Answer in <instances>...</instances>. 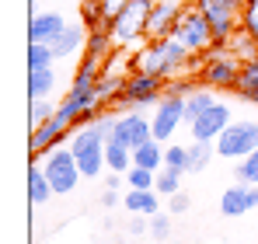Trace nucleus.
Instances as JSON below:
<instances>
[{
    "instance_id": "5701e85b",
    "label": "nucleus",
    "mask_w": 258,
    "mask_h": 244,
    "mask_svg": "<svg viewBox=\"0 0 258 244\" xmlns=\"http://www.w3.org/2000/svg\"><path fill=\"white\" fill-rule=\"evenodd\" d=\"M112 35H108V28L101 25V28H94L91 35H87V45H84V56H91V59H98L101 67H105V59L112 56Z\"/></svg>"
},
{
    "instance_id": "c03bdc74",
    "label": "nucleus",
    "mask_w": 258,
    "mask_h": 244,
    "mask_svg": "<svg viewBox=\"0 0 258 244\" xmlns=\"http://www.w3.org/2000/svg\"><path fill=\"white\" fill-rule=\"evenodd\" d=\"M171 244H181V241H171Z\"/></svg>"
},
{
    "instance_id": "423d86ee",
    "label": "nucleus",
    "mask_w": 258,
    "mask_h": 244,
    "mask_svg": "<svg viewBox=\"0 0 258 244\" xmlns=\"http://www.w3.org/2000/svg\"><path fill=\"white\" fill-rule=\"evenodd\" d=\"M42 171H45V178H49V185H52V192H59V196L74 192V189H77V181L84 178L77 157H74L70 150H59V147H52V150L45 154Z\"/></svg>"
},
{
    "instance_id": "aec40b11",
    "label": "nucleus",
    "mask_w": 258,
    "mask_h": 244,
    "mask_svg": "<svg viewBox=\"0 0 258 244\" xmlns=\"http://www.w3.org/2000/svg\"><path fill=\"white\" fill-rule=\"evenodd\" d=\"M216 101H220V98L213 94V87H196V91L185 98V122H196L203 112H210Z\"/></svg>"
},
{
    "instance_id": "473e14b6",
    "label": "nucleus",
    "mask_w": 258,
    "mask_h": 244,
    "mask_svg": "<svg viewBox=\"0 0 258 244\" xmlns=\"http://www.w3.org/2000/svg\"><path fill=\"white\" fill-rule=\"evenodd\" d=\"M126 181L129 189H154V181H157V171H147V167H129L126 171Z\"/></svg>"
},
{
    "instance_id": "bb28decb",
    "label": "nucleus",
    "mask_w": 258,
    "mask_h": 244,
    "mask_svg": "<svg viewBox=\"0 0 258 244\" xmlns=\"http://www.w3.org/2000/svg\"><path fill=\"white\" fill-rule=\"evenodd\" d=\"M52 59H56L52 45H45V42L28 45V70H45V67H52Z\"/></svg>"
},
{
    "instance_id": "a19ab883",
    "label": "nucleus",
    "mask_w": 258,
    "mask_h": 244,
    "mask_svg": "<svg viewBox=\"0 0 258 244\" xmlns=\"http://www.w3.org/2000/svg\"><path fill=\"white\" fill-rule=\"evenodd\" d=\"M119 203V189H105V196H101V206H115Z\"/></svg>"
},
{
    "instance_id": "72a5a7b5",
    "label": "nucleus",
    "mask_w": 258,
    "mask_h": 244,
    "mask_svg": "<svg viewBox=\"0 0 258 244\" xmlns=\"http://www.w3.org/2000/svg\"><path fill=\"white\" fill-rule=\"evenodd\" d=\"M81 18H84V25H91V28H101V25H105L101 0H84V4H81Z\"/></svg>"
},
{
    "instance_id": "c85d7f7f",
    "label": "nucleus",
    "mask_w": 258,
    "mask_h": 244,
    "mask_svg": "<svg viewBox=\"0 0 258 244\" xmlns=\"http://www.w3.org/2000/svg\"><path fill=\"white\" fill-rule=\"evenodd\" d=\"M237 94H248V91H258V59H248L241 63V74H237Z\"/></svg>"
},
{
    "instance_id": "37998d69",
    "label": "nucleus",
    "mask_w": 258,
    "mask_h": 244,
    "mask_svg": "<svg viewBox=\"0 0 258 244\" xmlns=\"http://www.w3.org/2000/svg\"><path fill=\"white\" fill-rule=\"evenodd\" d=\"M255 196H258V185H255Z\"/></svg>"
},
{
    "instance_id": "6e6552de",
    "label": "nucleus",
    "mask_w": 258,
    "mask_h": 244,
    "mask_svg": "<svg viewBox=\"0 0 258 244\" xmlns=\"http://www.w3.org/2000/svg\"><path fill=\"white\" fill-rule=\"evenodd\" d=\"M251 150H258V122L237 119L216 136V157H241L244 161Z\"/></svg>"
},
{
    "instance_id": "9b49d317",
    "label": "nucleus",
    "mask_w": 258,
    "mask_h": 244,
    "mask_svg": "<svg viewBox=\"0 0 258 244\" xmlns=\"http://www.w3.org/2000/svg\"><path fill=\"white\" fill-rule=\"evenodd\" d=\"M234 122V115H230V105H223V101H216L210 112H203L196 122H188L192 126V140H203V143H216V136L227 129Z\"/></svg>"
},
{
    "instance_id": "39448f33",
    "label": "nucleus",
    "mask_w": 258,
    "mask_h": 244,
    "mask_svg": "<svg viewBox=\"0 0 258 244\" xmlns=\"http://www.w3.org/2000/svg\"><path fill=\"white\" fill-rule=\"evenodd\" d=\"M171 35L181 42V45H188L192 52H206V49L216 42L213 39V25H210V18H206L199 7H185V11H181V18H178V25H174Z\"/></svg>"
},
{
    "instance_id": "f704fd0d",
    "label": "nucleus",
    "mask_w": 258,
    "mask_h": 244,
    "mask_svg": "<svg viewBox=\"0 0 258 244\" xmlns=\"http://www.w3.org/2000/svg\"><path fill=\"white\" fill-rule=\"evenodd\" d=\"M52 115H56V105L49 98H35L32 101V126H45Z\"/></svg>"
},
{
    "instance_id": "b1692460",
    "label": "nucleus",
    "mask_w": 258,
    "mask_h": 244,
    "mask_svg": "<svg viewBox=\"0 0 258 244\" xmlns=\"http://www.w3.org/2000/svg\"><path fill=\"white\" fill-rule=\"evenodd\" d=\"M126 209L129 213H140V216H143V213L154 216V213H157V192H154V189H129L126 192Z\"/></svg>"
},
{
    "instance_id": "393cba45",
    "label": "nucleus",
    "mask_w": 258,
    "mask_h": 244,
    "mask_svg": "<svg viewBox=\"0 0 258 244\" xmlns=\"http://www.w3.org/2000/svg\"><path fill=\"white\" fill-rule=\"evenodd\" d=\"M52 87H56L52 67H45V70H28V98H32V101H35V98H49Z\"/></svg>"
},
{
    "instance_id": "f257e3e1",
    "label": "nucleus",
    "mask_w": 258,
    "mask_h": 244,
    "mask_svg": "<svg viewBox=\"0 0 258 244\" xmlns=\"http://www.w3.org/2000/svg\"><path fill=\"white\" fill-rule=\"evenodd\" d=\"M188 63H192V49L181 45L174 35L150 39V45H143L140 56H136V70L140 74H154V77H164V81H171L174 74L181 67H188Z\"/></svg>"
},
{
    "instance_id": "7c9ffc66",
    "label": "nucleus",
    "mask_w": 258,
    "mask_h": 244,
    "mask_svg": "<svg viewBox=\"0 0 258 244\" xmlns=\"http://www.w3.org/2000/svg\"><path fill=\"white\" fill-rule=\"evenodd\" d=\"M234 178L237 181H248V185H258V150H251L244 161L234 167Z\"/></svg>"
},
{
    "instance_id": "0eeeda50",
    "label": "nucleus",
    "mask_w": 258,
    "mask_h": 244,
    "mask_svg": "<svg viewBox=\"0 0 258 244\" xmlns=\"http://www.w3.org/2000/svg\"><path fill=\"white\" fill-rule=\"evenodd\" d=\"M248 0H196V7L210 18L213 25V39L227 42L237 28H241V11Z\"/></svg>"
},
{
    "instance_id": "f8f14e48",
    "label": "nucleus",
    "mask_w": 258,
    "mask_h": 244,
    "mask_svg": "<svg viewBox=\"0 0 258 244\" xmlns=\"http://www.w3.org/2000/svg\"><path fill=\"white\" fill-rule=\"evenodd\" d=\"M181 0H154V11H150V21H147V35L150 39H168L181 18Z\"/></svg>"
},
{
    "instance_id": "2f4dec72",
    "label": "nucleus",
    "mask_w": 258,
    "mask_h": 244,
    "mask_svg": "<svg viewBox=\"0 0 258 244\" xmlns=\"http://www.w3.org/2000/svg\"><path fill=\"white\" fill-rule=\"evenodd\" d=\"M188 154H192V171H203V167L210 164V157L216 154V143H203V140H192Z\"/></svg>"
},
{
    "instance_id": "a878e982",
    "label": "nucleus",
    "mask_w": 258,
    "mask_h": 244,
    "mask_svg": "<svg viewBox=\"0 0 258 244\" xmlns=\"http://www.w3.org/2000/svg\"><path fill=\"white\" fill-rule=\"evenodd\" d=\"M227 45H230V52H234L241 63H248V59H258V39H251L244 28H237V32L227 39Z\"/></svg>"
},
{
    "instance_id": "412c9836",
    "label": "nucleus",
    "mask_w": 258,
    "mask_h": 244,
    "mask_svg": "<svg viewBox=\"0 0 258 244\" xmlns=\"http://www.w3.org/2000/svg\"><path fill=\"white\" fill-rule=\"evenodd\" d=\"M94 91H98V101H101V105H115V101L122 98V91H126V77H122V74H105V70H101Z\"/></svg>"
},
{
    "instance_id": "20e7f679",
    "label": "nucleus",
    "mask_w": 258,
    "mask_h": 244,
    "mask_svg": "<svg viewBox=\"0 0 258 244\" xmlns=\"http://www.w3.org/2000/svg\"><path fill=\"white\" fill-rule=\"evenodd\" d=\"M164 77H154V74H129L126 77V91H122V98L115 101L119 105V112H143V108H150L154 101H161L164 98Z\"/></svg>"
},
{
    "instance_id": "1a4fd4ad",
    "label": "nucleus",
    "mask_w": 258,
    "mask_h": 244,
    "mask_svg": "<svg viewBox=\"0 0 258 244\" xmlns=\"http://www.w3.org/2000/svg\"><path fill=\"white\" fill-rule=\"evenodd\" d=\"M185 122V98H174V94H164L157 105H154V140H168L174 129Z\"/></svg>"
},
{
    "instance_id": "a211bd4d",
    "label": "nucleus",
    "mask_w": 258,
    "mask_h": 244,
    "mask_svg": "<svg viewBox=\"0 0 258 244\" xmlns=\"http://www.w3.org/2000/svg\"><path fill=\"white\" fill-rule=\"evenodd\" d=\"M105 164H108V171L126 174L129 167H133V147H129V143H122L119 136L105 140Z\"/></svg>"
},
{
    "instance_id": "f03ea898",
    "label": "nucleus",
    "mask_w": 258,
    "mask_h": 244,
    "mask_svg": "<svg viewBox=\"0 0 258 244\" xmlns=\"http://www.w3.org/2000/svg\"><path fill=\"white\" fill-rule=\"evenodd\" d=\"M150 11H154V0H126V4L119 7V14L105 21L112 42H115V45H133V42H140L147 35Z\"/></svg>"
},
{
    "instance_id": "7ed1b4c3",
    "label": "nucleus",
    "mask_w": 258,
    "mask_h": 244,
    "mask_svg": "<svg viewBox=\"0 0 258 244\" xmlns=\"http://www.w3.org/2000/svg\"><path fill=\"white\" fill-rule=\"evenodd\" d=\"M70 154L77 157L84 178H98L101 167H108V164H105V140H101V133H98L94 126H81V129L70 136Z\"/></svg>"
},
{
    "instance_id": "4be33fe9",
    "label": "nucleus",
    "mask_w": 258,
    "mask_h": 244,
    "mask_svg": "<svg viewBox=\"0 0 258 244\" xmlns=\"http://www.w3.org/2000/svg\"><path fill=\"white\" fill-rule=\"evenodd\" d=\"M49 196H56V192H52L45 171L39 167V164H32V167H28V199H32V206H45Z\"/></svg>"
},
{
    "instance_id": "4c0bfd02",
    "label": "nucleus",
    "mask_w": 258,
    "mask_h": 244,
    "mask_svg": "<svg viewBox=\"0 0 258 244\" xmlns=\"http://www.w3.org/2000/svg\"><path fill=\"white\" fill-rule=\"evenodd\" d=\"M150 234H154V241H168V234H171V220H168L164 213H154V220H150Z\"/></svg>"
},
{
    "instance_id": "c9c22d12",
    "label": "nucleus",
    "mask_w": 258,
    "mask_h": 244,
    "mask_svg": "<svg viewBox=\"0 0 258 244\" xmlns=\"http://www.w3.org/2000/svg\"><path fill=\"white\" fill-rule=\"evenodd\" d=\"M241 28H244L251 39H258V0H248V4H244V11H241Z\"/></svg>"
},
{
    "instance_id": "f3484780",
    "label": "nucleus",
    "mask_w": 258,
    "mask_h": 244,
    "mask_svg": "<svg viewBox=\"0 0 258 244\" xmlns=\"http://www.w3.org/2000/svg\"><path fill=\"white\" fill-rule=\"evenodd\" d=\"M67 136V126H59L56 119H49L45 126H35L32 129V140H28V147H32V154L39 157V154H49L59 140Z\"/></svg>"
},
{
    "instance_id": "ddd939ff",
    "label": "nucleus",
    "mask_w": 258,
    "mask_h": 244,
    "mask_svg": "<svg viewBox=\"0 0 258 244\" xmlns=\"http://www.w3.org/2000/svg\"><path fill=\"white\" fill-rule=\"evenodd\" d=\"M115 136L129 143L133 150L140 147V143H147V140H154V126L143 119V112H122L119 119H115Z\"/></svg>"
},
{
    "instance_id": "6ab92c4d",
    "label": "nucleus",
    "mask_w": 258,
    "mask_h": 244,
    "mask_svg": "<svg viewBox=\"0 0 258 244\" xmlns=\"http://www.w3.org/2000/svg\"><path fill=\"white\" fill-rule=\"evenodd\" d=\"M133 164H136V167H147V171H161V167H164V147H161V140L140 143V147L133 150Z\"/></svg>"
},
{
    "instance_id": "e433bc0d",
    "label": "nucleus",
    "mask_w": 258,
    "mask_h": 244,
    "mask_svg": "<svg viewBox=\"0 0 258 244\" xmlns=\"http://www.w3.org/2000/svg\"><path fill=\"white\" fill-rule=\"evenodd\" d=\"M196 87H199V84L188 81V77H181V81H178V77H171V81L164 84V94H174V98H188Z\"/></svg>"
},
{
    "instance_id": "ea45409f",
    "label": "nucleus",
    "mask_w": 258,
    "mask_h": 244,
    "mask_svg": "<svg viewBox=\"0 0 258 244\" xmlns=\"http://www.w3.org/2000/svg\"><path fill=\"white\" fill-rule=\"evenodd\" d=\"M147 230H150V223H147V220L136 213V216L129 220V234H147Z\"/></svg>"
},
{
    "instance_id": "cd10ccee",
    "label": "nucleus",
    "mask_w": 258,
    "mask_h": 244,
    "mask_svg": "<svg viewBox=\"0 0 258 244\" xmlns=\"http://www.w3.org/2000/svg\"><path fill=\"white\" fill-rule=\"evenodd\" d=\"M181 174H185V171H174V167H161V171H157V181H154V189H157L161 196H174V192L181 189Z\"/></svg>"
},
{
    "instance_id": "58836bf2",
    "label": "nucleus",
    "mask_w": 258,
    "mask_h": 244,
    "mask_svg": "<svg viewBox=\"0 0 258 244\" xmlns=\"http://www.w3.org/2000/svg\"><path fill=\"white\" fill-rule=\"evenodd\" d=\"M171 199V213H185L188 206H192V199L185 196V192H174V196H168Z\"/></svg>"
},
{
    "instance_id": "2eb2a0df",
    "label": "nucleus",
    "mask_w": 258,
    "mask_h": 244,
    "mask_svg": "<svg viewBox=\"0 0 258 244\" xmlns=\"http://www.w3.org/2000/svg\"><path fill=\"white\" fill-rule=\"evenodd\" d=\"M63 28H67L63 14H52V11H45V14H32V21H28V39L52 45V42L63 35Z\"/></svg>"
},
{
    "instance_id": "4468645a",
    "label": "nucleus",
    "mask_w": 258,
    "mask_h": 244,
    "mask_svg": "<svg viewBox=\"0 0 258 244\" xmlns=\"http://www.w3.org/2000/svg\"><path fill=\"white\" fill-rule=\"evenodd\" d=\"M255 206H258L255 185H248V181H237V185H230V189L220 196V213H223V216H241V213H248V209H255Z\"/></svg>"
},
{
    "instance_id": "dca6fc26",
    "label": "nucleus",
    "mask_w": 258,
    "mask_h": 244,
    "mask_svg": "<svg viewBox=\"0 0 258 244\" xmlns=\"http://www.w3.org/2000/svg\"><path fill=\"white\" fill-rule=\"evenodd\" d=\"M87 45V32L81 21H70L67 28H63V35L52 42V52H56V59H70L74 52H81Z\"/></svg>"
},
{
    "instance_id": "79ce46f5",
    "label": "nucleus",
    "mask_w": 258,
    "mask_h": 244,
    "mask_svg": "<svg viewBox=\"0 0 258 244\" xmlns=\"http://www.w3.org/2000/svg\"><path fill=\"white\" fill-rule=\"evenodd\" d=\"M119 185H122V174H119V171H112V174L105 178V189H119Z\"/></svg>"
},
{
    "instance_id": "9d476101",
    "label": "nucleus",
    "mask_w": 258,
    "mask_h": 244,
    "mask_svg": "<svg viewBox=\"0 0 258 244\" xmlns=\"http://www.w3.org/2000/svg\"><path fill=\"white\" fill-rule=\"evenodd\" d=\"M237 74H241V59L237 56H220V59H206L199 67V81L206 87H237Z\"/></svg>"
},
{
    "instance_id": "c756f323",
    "label": "nucleus",
    "mask_w": 258,
    "mask_h": 244,
    "mask_svg": "<svg viewBox=\"0 0 258 244\" xmlns=\"http://www.w3.org/2000/svg\"><path fill=\"white\" fill-rule=\"evenodd\" d=\"M164 167L192 171V154H188V147H168V150H164Z\"/></svg>"
}]
</instances>
